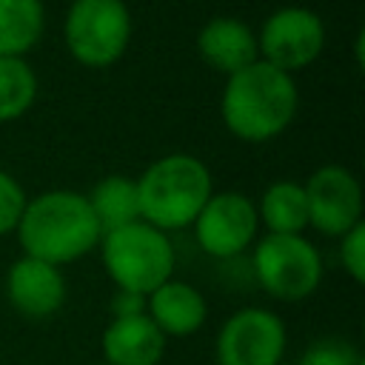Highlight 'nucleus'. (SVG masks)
Here are the masks:
<instances>
[{
  "mask_svg": "<svg viewBox=\"0 0 365 365\" xmlns=\"http://www.w3.org/2000/svg\"><path fill=\"white\" fill-rule=\"evenodd\" d=\"M285 322L268 308L234 311L214 342L217 365H279L285 354Z\"/></svg>",
  "mask_w": 365,
  "mask_h": 365,
  "instance_id": "obj_9",
  "label": "nucleus"
},
{
  "mask_svg": "<svg viewBox=\"0 0 365 365\" xmlns=\"http://www.w3.org/2000/svg\"><path fill=\"white\" fill-rule=\"evenodd\" d=\"M26 202H29V197H26L23 185L17 182V177L0 168V237L11 234L17 228Z\"/></svg>",
  "mask_w": 365,
  "mask_h": 365,
  "instance_id": "obj_20",
  "label": "nucleus"
},
{
  "mask_svg": "<svg viewBox=\"0 0 365 365\" xmlns=\"http://www.w3.org/2000/svg\"><path fill=\"white\" fill-rule=\"evenodd\" d=\"M145 314L165 339L191 336L202 328L208 317V302L200 294V288L171 277L168 282H163L145 297Z\"/></svg>",
  "mask_w": 365,
  "mask_h": 365,
  "instance_id": "obj_14",
  "label": "nucleus"
},
{
  "mask_svg": "<svg viewBox=\"0 0 365 365\" xmlns=\"http://www.w3.org/2000/svg\"><path fill=\"white\" fill-rule=\"evenodd\" d=\"M100 259L108 279L123 288L148 297L174 274V245L165 231L137 220L100 237Z\"/></svg>",
  "mask_w": 365,
  "mask_h": 365,
  "instance_id": "obj_4",
  "label": "nucleus"
},
{
  "mask_svg": "<svg viewBox=\"0 0 365 365\" xmlns=\"http://www.w3.org/2000/svg\"><path fill=\"white\" fill-rule=\"evenodd\" d=\"M257 48L259 60L297 74L319 60L325 48V23L308 6H282L262 20Z\"/></svg>",
  "mask_w": 365,
  "mask_h": 365,
  "instance_id": "obj_7",
  "label": "nucleus"
},
{
  "mask_svg": "<svg viewBox=\"0 0 365 365\" xmlns=\"http://www.w3.org/2000/svg\"><path fill=\"white\" fill-rule=\"evenodd\" d=\"M197 54L205 66L228 77L259 60L257 31L240 17L217 14L197 31Z\"/></svg>",
  "mask_w": 365,
  "mask_h": 365,
  "instance_id": "obj_12",
  "label": "nucleus"
},
{
  "mask_svg": "<svg viewBox=\"0 0 365 365\" xmlns=\"http://www.w3.org/2000/svg\"><path fill=\"white\" fill-rule=\"evenodd\" d=\"M134 34L125 0H71L63 20L68 54L86 68L114 66Z\"/></svg>",
  "mask_w": 365,
  "mask_h": 365,
  "instance_id": "obj_5",
  "label": "nucleus"
},
{
  "mask_svg": "<svg viewBox=\"0 0 365 365\" xmlns=\"http://www.w3.org/2000/svg\"><path fill=\"white\" fill-rule=\"evenodd\" d=\"M279 365H285V362H279Z\"/></svg>",
  "mask_w": 365,
  "mask_h": 365,
  "instance_id": "obj_23",
  "label": "nucleus"
},
{
  "mask_svg": "<svg viewBox=\"0 0 365 365\" xmlns=\"http://www.w3.org/2000/svg\"><path fill=\"white\" fill-rule=\"evenodd\" d=\"M251 265L262 291L282 302L305 299L322 282V257L302 234H265L254 245Z\"/></svg>",
  "mask_w": 365,
  "mask_h": 365,
  "instance_id": "obj_6",
  "label": "nucleus"
},
{
  "mask_svg": "<svg viewBox=\"0 0 365 365\" xmlns=\"http://www.w3.org/2000/svg\"><path fill=\"white\" fill-rule=\"evenodd\" d=\"M339 262L356 285L365 282V220L339 237Z\"/></svg>",
  "mask_w": 365,
  "mask_h": 365,
  "instance_id": "obj_21",
  "label": "nucleus"
},
{
  "mask_svg": "<svg viewBox=\"0 0 365 365\" xmlns=\"http://www.w3.org/2000/svg\"><path fill=\"white\" fill-rule=\"evenodd\" d=\"M46 31L43 0H0V57H26Z\"/></svg>",
  "mask_w": 365,
  "mask_h": 365,
  "instance_id": "obj_17",
  "label": "nucleus"
},
{
  "mask_svg": "<svg viewBox=\"0 0 365 365\" xmlns=\"http://www.w3.org/2000/svg\"><path fill=\"white\" fill-rule=\"evenodd\" d=\"M6 297L17 314L31 317V319H43V317H51L63 308L66 277L57 265L23 254L20 259H14L9 265Z\"/></svg>",
  "mask_w": 365,
  "mask_h": 365,
  "instance_id": "obj_11",
  "label": "nucleus"
},
{
  "mask_svg": "<svg viewBox=\"0 0 365 365\" xmlns=\"http://www.w3.org/2000/svg\"><path fill=\"white\" fill-rule=\"evenodd\" d=\"M103 365H106V362H103Z\"/></svg>",
  "mask_w": 365,
  "mask_h": 365,
  "instance_id": "obj_24",
  "label": "nucleus"
},
{
  "mask_svg": "<svg viewBox=\"0 0 365 365\" xmlns=\"http://www.w3.org/2000/svg\"><path fill=\"white\" fill-rule=\"evenodd\" d=\"M259 225L268 234H302L308 228L305 188L297 180H274L257 202Z\"/></svg>",
  "mask_w": 365,
  "mask_h": 365,
  "instance_id": "obj_16",
  "label": "nucleus"
},
{
  "mask_svg": "<svg viewBox=\"0 0 365 365\" xmlns=\"http://www.w3.org/2000/svg\"><path fill=\"white\" fill-rule=\"evenodd\" d=\"M26 257L66 265L97 248L103 231L88 208L86 194L51 188L31 197L14 228Z\"/></svg>",
  "mask_w": 365,
  "mask_h": 365,
  "instance_id": "obj_2",
  "label": "nucleus"
},
{
  "mask_svg": "<svg viewBox=\"0 0 365 365\" xmlns=\"http://www.w3.org/2000/svg\"><path fill=\"white\" fill-rule=\"evenodd\" d=\"M297 365H365V359L359 356V351L351 342L325 336V339H317L314 345H308Z\"/></svg>",
  "mask_w": 365,
  "mask_h": 365,
  "instance_id": "obj_19",
  "label": "nucleus"
},
{
  "mask_svg": "<svg viewBox=\"0 0 365 365\" xmlns=\"http://www.w3.org/2000/svg\"><path fill=\"white\" fill-rule=\"evenodd\" d=\"M197 245L217 259L240 257L259 231L257 202L242 191H214L191 222Z\"/></svg>",
  "mask_w": 365,
  "mask_h": 365,
  "instance_id": "obj_8",
  "label": "nucleus"
},
{
  "mask_svg": "<svg viewBox=\"0 0 365 365\" xmlns=\"http://www.w3.org/2000/svg\"><path fill=\"white\" fill-rule=\"evenodd\" d=\"M308 202V225L325 237H342L362 222V185L345 165H319L302 182Z\"/></svg>",
  "mask_w": 365,
  "mask_h": 365,
  "instance_id": "obj_10",
  "label": "nucleus"
},
{
  "mask_svg": "<svg viewBox=\"0 0 365 365\" xmlns=\"http://www.w3.org/2000/svg\"><path fill=\"white\" fill-rule=\"evenodd\" d=\"M299 111V91L294 74L257 60L225 77L220 97V117L225 128L242 143L277 140Z\"/></svg>",
  "mask_w": 365,
  "mask_h": 365,
  "instance_id": "obj_1",
  "label": "nucleus"
},
{
  "mask_svg": "<svg viewBox=\"0 0 365 365\" xmlns=\"http://www.w3.org/2000/svg\"><path fill=\"white\" fill-rule=\"evenodd\" d=\"M111 317H134V314H145V297L143 294H134V291H123L117 288L111 302Z\"/></svg>",
  "mask_w": 365,
  "mask_h": 365,
  "instance_id": "obj_22",
  "label": "nucleus"
},
{
  "mask_svg": "<svg viewBox=\"0 0 365 365\" xmlns=\"http://www.w3.org/2000/svg\"><path fill=\"white\" fill-rule=\"evenodd\" d=\"M88 208L100 225V231H114L128 222L140 220V200H137V180L128 174H106L94 182L86 194Z\"/></svg>",
  "mask_w": 365,
  "mask_h": 365,
  "instance_id": "obj_15",
  "label": "nucleus"
},
{
  "mask_svg": "<svg viewBox=\"0 0 365 365\" xmlns=\"http://www.w3.org/2000/svg\"><path fill=\"white\" fill-rule=\"evenodd\" d=\"M211 194L214 180L208 165L188 151L165 154L137 177L140 220L165 234L188 228Z\"/></svg>",
  "mask_w": 365,
  "mask_h": 365,
  "instance_id": "obj_3",
  "label": "nucleus"
},
{
  "mask_svg": "<svg viewBox=\"0 0 365 365\" xmlns=\"http://www.w3.org/2000/svg\"><path fill=\"white\" fill-rule=\"evenodd\" d=\"M37 74L26 57H0V125L20 120L37 100Z\"/></svg>",
  "mask_w": 365,
  "mask_h": 365,
  "instance_id": "obj_18",
  "label": "nucleus"
},
{
  "mask_svg": "<svg viewBox=\"0 0 365 365\" xmlns=\"http://www.w3.org/2000/svg\"><path fill=\"white\" fill-rule=\"evenodd\" d=\"M100 348L106 365H160L165 354V336L148 319V314L111 317Z\"/></svg>",
  "mask_w": 365,
  "mask_h": 365,
  "instance_id": "obj_13",
  "label": "nucleus"
}]
</instances>
